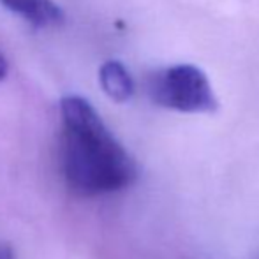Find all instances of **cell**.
Returning <instances> with one entry per match:
<instances>
[{
  "label": "cell",
  "mask_w": 259,
  "mask_h": 259,
  "mask_svg": "<svg viewBox=\"0 0 259 259\" xmlns=\"http://www.w3.org/2000/svg\"><path fill=\"white\" fill-rule=\"evenodd\" d=\"M99 83L104 94L115 103H125L134 96V79L118 60H108L99 69Z\"/></svg>",
  "instance_id": "4"
},
{
  "label": "cell",
  "mask_w": 259,
  "mask_h": 259,
  "mask_svg": "<svg viewBox=\"0 0 259 259\" xmlns=\"http://www.w3.org/2000/svg\"><path fill=\"white\" fill-rule=\"evenodd\" d=\"M7 71H9V65H7V60L2 53H0V81L7 76Z\"/></svg>",
  "instance_id": "6"
},
{
  "label": "cell",
  "mask_w": 259,
  "mask_h": 259,
  "mask_svg": "<svg viewBox=\"0 0 259 259\" xmlns=\"http://www.w3.org/2000/svg\"><path fill=\"white\" fill-rule=\"evenodd\" d=\"M60 167L79 198L113 194L138 177V166L92 104L78 96L60 101Z\"/></svg>",
  "instance_id": "1"
},
{
  "label": "cell",
  "mask_w": 259,
  "mask_h": 259,
  "mask_svg": "<svg viewBox=\"0 0 259 259\" xmlns=\"http://www.w3.org/2000/svg\"><path fill=\"white\" fill-rule=\"evenodd\" d=\"M11 13L21 16L34 28L60 27L65 21V13L53 0H0Z\"/></svg>",
  "instance_id": "3"
},
{
  "label": "cell",
  "mask_w": 259,
  "mask_h": 259,
  "mask_svg": "<svg viewBox=\"0 0 259 259\" xmlns=\"http://www.w3.org/2000/svg\"><path fill=\"white\" fill-rule=\"evenodd\" d=\"M147 90L155 104L182 113H211L219 108L210 79L198 65L177 64L148 78Z\"/></svg>",
  "instance_id": "2"
},
{
  "label": "cell",
  "mask_w": 259,
  "mask_h": 259,
  "mask_svg": "<svg viewBox=\"0 0 259 259\" xmlns=\"http://www.w3.org/2000/svg\"><path fill=\"white\" fill-rule=\"evenodd\" d=\"M0 259H14L13 249L6 243H0Z\"/></svg>",
  "instance_id": "5"
}]
</instances>
